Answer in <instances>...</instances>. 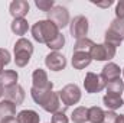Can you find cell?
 Segmentation results:
<instances>
[{
    "instance_id": "cell-1",
    "label": "cell",
    "mask_w": 124,
    "mask_h": 123,
    "mask_svg": "<svg viewBox=\"0 0 124 123\" xmlns=\"http://www.w3.org/2000/svg\"><path fill=\"white\" fill-rule=\"evenodd\" d=\"M61 32L56 28L55 23H52L51 20H39L32 26V36L36 42L39 44H49L51 41H54Z\"/></svg>"
},
{
    "instance_id": "cell-2",
    "label": "cell",
    "mask_w": 124,
    "mask_h": 123,
    "mask_svg": "<svg viewBox=\"0 0 124 123\" xmlns=\"http://www.w3.org/2000/svg\"><path fill=\"white\" fill-rule=\"evenodd\" d=\"M32 54H33V45L31 41H28L25 38H20L16 41V44H15V62L17 67H20V68L26 67L31 61Z\"/></svg>"
},
{
    "instance_id": "cell-3",
    "label": "cell",
    "mask_w": 124,
    "mask_h": 123,
    "mask_svg": "<svg viewBox=\"0 0 124 123\" xmlns=\"http://www.w3.org/2000/svg\"><path fill=\"white\" fill-rule=\"evenodd\" d=\"M58 96L62 103L66 107H69L72 104H77L81 100V90L77 84H66L63 88L58 91Z\"/></svg>"
},
{
    "instance_id": "cell-4",
    "label": "cell",
    "mask_w": 124,
    "mask_h": 123,
    "mask_svg": "<svg viewBox=\"0 0 124 123\" xmlns=\"http://www.w3.org/2000/svg\"><path fill=\"white\" fill-rule=\"evenodd\" d=\"M48 20L55 23L58 29H63L69 25V12L63 6H54V9L48 12Z\"/></svg>"
},
{
    "instance_id": "cell-5",
    "label": "cell",
    "mask_w": 124,
    "mask_h": 123,
    "mask_svg": "<svg viewBox=\"0 0 124 123\" xmlns=\"http://www.w3.org/2000/svg\"><path fill=\"white\" fill-rule=\"evenodd\" d=\"M116 49L111 45H105V44H95L93 49L90 51L91 58L95 61H110L116 57Z\"/></svg>"
},
{
    "instance_id": "cell-6",
    "label": "cell",
    "mask_w": 124,
    "mask_h": 123,
    "mask_svg": "<svg viewBox=\"0 0 124 123\" xmlns=\"http://www.w3.org/2000/svg\"><path fill=\"white\" fill-rule=\"evenodd\" d=\"M69 31L72 38H75L77 41L78 39H82V38H87V33H88V19L82 15L79 16H75L71 23H69Z\"/></svg>"
},
{
    "instance_id": "cell-7",
    "label": "cell",
    "mask_w": 124,
    "mask_h": 123,
    "mask_svg": "<svg viewBox=\"0 0 124 123\" xmlns=\"http://www.w3.org/2000/svg\"><path fill=\"white\" fill-rule=\"evenodd\" d=\"M107 86V81L102 78V75L100 74H94V72H87L85 80H84V88L85 91L93 94V93H100L104 90Z\"/></svg>"
},
{
    "instance_id": "cell-8",
    "label": "cell",
    "mask_w": 124,
    "mask_h": 123,
    "mask_svg": "<svg viewBox=\"0 0 124 123\" xmlns=\"http://www.w3.org/2000/svg\"><path fill=\"white\" fill-rule=\"evenodd\" d=\"M3 96H4V100L12 101L15 106L22 104V103L25 101V97H26L23 87L19 86V84H15V86H12V87L4 88V94H3Z\"/></svg>"
},
{
    "instance_id": "cell-9",
    "label": "cell",
    "mask_w": 124,
    "mask_h": 123,
    "mask_svg": "<svg viewBox=\"0 0 124 123\" xmlns=\"http://www.w3.org/2000/svg\"><path fill=\"white\" fill-rule=\"evenodd\" d=\"M45 64H46V67H48L51 71H62V70H65V67H66V58H65L62 54H59V52L52 51L51 54L46 55Z\"/></svg>"
},
{
    "instance_id": "cell-10",
    "label": "cell",
    "mask_w": 124,
    "mask_h": 123,
    "mask_svg": "<svg viewBox=\"0 0 124 123\" xmlns=\"http://www.w3.org/2000/svg\"><path fill=\"white\" fill-rule=\"evenodd\" d=\"M29 13V3L26 0H15L10 3V15L15 19H25Z\"/></svg>"
},
{
    "instance_id": "cell-11",
    "label": "cell",
    "mask_w": 124,
    "mask_h": 123,
    "mask_svg": "<svg viewBox=\"0 0 124 123\" xmlns=\"http://www.w3.org/2000/svg\"><path fill=\"white\" fill-rule=\"evenodd\" d=\"M32 83H33L32 87H35V88H46V87L52 86V83L48 80L46 71L42 70V68H36L33 71V74H32Z\"/></svg>"
},
{
    "instance_id": "cell-12",
    "label": "cell",
    "mask_w": 124,
    "mask_h": 123,
    "mask_svg": "<svg viewBox=\"0 0 124 123\" xmlns=\"http://www.w3.org/2000/svg\"><path fill=\"white\" fill-rule=\"evenodd\" d=\"M52 88H54V84L49 86V87H46V88H35V87H32L31 96H32V98H33V101L42 107L45 104V101L49 98V96L52 94Z\"/></svg>"
},
{
    "instance_id": "cell-13",
    "label": "cell",
    "mask_w": 124,
    "mask_h": 123,
    "mask_svg": "<svg viewBox=\"0 0 124 123\" xmlns=\"http://www.w3.org/2000/svg\"><path fill=\"white\" fill-rule=\"evenodd\" d=\"M120 74H121V70H120V67H118L117 64H114V62H108V64H105L104 68H102V72H101L102 78H104L107 83L120 78Z\"/></svg>"
},
{
    "instance_id": "cell-14",
    "label": "cell",
    "mask_w": 124,
    "mask_h": 123,
    "mask_svg": "<svg viewBox=\"0 0 124 123\" xmlns=\"http://www.w3.org/2000/svg\"><path fill=\"white\" fill-rule=\"evenodd\" d=\"M93 61L90 52H74L72 54V67L75 70H84Z\"/></svg>"
},
{
    "instance_id": "cell-15",
    "label": "cell",
    "mask_w": 124,
    "mask_h": 123,
    "mask_svg": "<svg viewBox=\"0 0 124 123\" xmlns=\"http://www.w3.org/2000/svg\"><path fill=\"white\" fill-rule=\"evenodd\" d=\"M102 103H104V106H105L108 110H111V112L120 109L124 104L121 96H114V94H105V96L102 97Z\"/></svg>"
},
{
    "instance_id": "cell-16",
    "label": "cell",
    "mask_w": 124,
    "mask_h": 123,
    "mask_svg": "<svg viewBox=\"0 0 124 123\" xmlns=\"http://www.w3.org/2000/svg\"><path fill=\"white\" fill-rule=\"evenodd\" d=\"M59 107H61V100H59V96H58V93L52 91V94L49 96V98L45 101V104L42 106V109L45 110V112H48V113H55V112H58L59 110Z\"/></svg>"
},
{
    "instance_id": "cell-17",
    "label": "cell",
    "mask_w": 124,
    "mask_h": 123,
    "mask_svg": "<svg viewBox=\"0 0 124 123\" xmlns=\"http://www.w3.org/2000/svg\"><path fill=\"white\" fill-rule=\"evenodd\" d=\"M19 123H39L40 122V116L35 112V110H22L17 113L16 116Z\"/></svg>"
},
{
    "instance_id": "cell-18",
    "label": "cell",
    "mask_w": 124,
    "mask_h": 123,
    "mask_svg": "<svg viewBox=\"0 0 124 123\" xmlns=\"http://www.w3.org/2000/svg\"><path fill=\"white\" fill-rule=\"evenodd\" d=\"M17 78H19V75L15 70H6L0 75V83L4 88H7V87H12V86L17 84Z\"/></svg>"
},
{
    "instance_id": "cell-19",
    "label": "cell",
    "mask_w": 124,
    "mask_h": 123,
    "mask_svg": "<svg viewBox=\"0 0 124 123\" xmlns=\"http://www.w3.org/2000/svg\"><path fill=\"white\" fill-rule=\"evenodd\" d=\"M15 114H16V106L9 100H1L0 101V119L13 117Z\"/></svg>"
},
{
    "instance_id": "cell-20",
    "label": "cell",
    "mask_w": 124,
    "mask_h": 123,
    "mask_svg": "<svg viewBox=\"0 0 124 123\" xmlns=\"http://www.w3.org/2000/svg\"><path fill=\"white\" fill-rule=\"evenodd\" d=\"M71 120L74 123H85L88 122V109L84 106H79L77 109H74L72 114H71Z\"/></svg>"
},
{
    "instance_id": "cell-21",
    "label": "cell",
    "mask_w": 124,
    "mask_h": 123,
    "mask_svg": "<svg viewBox=\"0 0 124 123\" xmlns=\"http://www.w3.org/2000/svg\"><path fill=\"white\" fill-rule=\"evenodd\" d=\"M10 29H12L13 33L22 36V35H25V33L28 32V29H29L28 20H26V19H13V22H12V25H10Z\"/></svg>"
},
{
    "instance_id": "cell-22",
    "label": "cell",
    "mask_w": 124,
    "mask_h": 123,
    "mask_svg": "<svg viewBox=\"0 0 124 123\" xmlns=\"http://www.w3.org/2000/svg\"><path fill=\"white\" fill-rule=\"evenodd\" d=\"M107 88V94H114V96H121V93L124 90V81L121 78H117V80H113L110 83H107L105 86Z\"/></svg>"
},
{
    "instance_id": "cell-23",
    "label": "cell",
    "mask_w": 124,
    "mask_h": 123,
    "mask_svg": "<svg viewBox=\"0 0 124 123\" xmlns=\"http://www.w3.org/2000/svg\"><path fill=\"white\" fill-rule=\"evenodd\" d=\"M123 39L124 38H121L120 35H117L116 32L110 31V29H107L105 35H104V44H105V45H111V46H114V48L120 46L121 42H123Z\"/></svg>"
},
{
    "instance_id": "cell-24",
    "label": "cell",
    "mask_w": 124,
    "mask_h": 123,
    "mask_svg": "<svg viewBox=\"0 0 124 123\" xmlns=\"http://www.w3.org/2000/svg\"><path fill=\"white\" fill-rule=\"evenodd\" d=\"M95 45L91 39L88 38H82V39H78L74 45V52H90L93 49V46Z\"/></svg>"
},
{
    "instance_id": "cell-25",
    "label": "cell",
    "mask_w": 124,
    "mask_h": 123,
    "mask_svg": "<svg viewBox=\"0 0 124 123\" xmlns=\"http://www.w3.org/2000/svg\"><path fill=\"white\" fill-rule=\"evenodd\" d=\"M104 119V110L101 107L93 106L88 109V122L91 123H101Z\"/></svg>"
},
{
    "instance_id": "cell-26",
    "label": "cell",
    "mask_w": 124,
    "mask_h": 123,
    "mask_svg": "<svg viewBox=\"0 0 124 123\" xmlns=\"http://www.w3.org/2000/svg\"><path fill=\"white\" fill-rule=\"evenodd\" d=\"M110 31L116 32L117 35H120L121 38H124V20L123 19H114L113 22H111V25H110V28H108Z\"/></svg>"
},
{
    "instance_id": "cell-27",
    "label": "cell",
    "mask_w": 124,
    "mask_h": 123,
    "mask_svg": "<svg viewBox=\"0 0 124 123\" xmlns=\"http://www.w3.org/2000/svg\"><path fill=\"white\" fill-rule=\"evenodd\" d=\"M48 45V48L49 49H52V51H55V52H58V49H61L62 46L65 45V36L62 35V33H59L54 41H51L49 44H46Z\"/></svg>"
},
{
    "instance_id": "cell-28",
    "label": "cell",
    "mask_w": 124,
    "mask_h": 123,
    "mask_svg": "<svg viewBox=\"0 0 124 123\" xmlns=\"http://www.w3.org/2000/svg\"><path fill=\"white\" fill-rule=\"evenodd\" d=\"M35 4H36L38 9H40L42 12H46V13L51 12V10L54 9V6H55L54 0H36Z\"/></svg>"
},
{
    "instance_id": "cell-29",
    "label": "cell",
    "mask_w": 124,
    "mask_h": 123,
    "mask_svg": "<svg viewBox=\"0 0 124 123\" xmlns=\"http://www.w3.org/2000/svg\"><path fill=\"white\" fill-rule=\"evenodd\" d=\"M51 123H68V117H66V114H65L63 112L58 110V112H55V113L52 114Z\"/></svg>"
},
{
    "instance_id": "cell-30",
    "label": "cell",
    "mask_w": 124,
    "mask_h": 123,
    "mask_svg": "<svg viewBox=\"0 0 124 123\" xmlns=\"http://www.w3.org/2000/svg\"><path fill=\"white\" fill-rule=\"evenodd\" d=\"M117 117H118V114H117L116 112L107 110V112H104V119H102L101 123H116Z\"/></svg>"
},
{
    "instance_id": "cell-31",
    "label": "cell",
    "mask_w": 124,
    "mask_h": 123,
    "mask_svg": "<svg viewBox=\"0 0 124 123\" xmlns=\"http://www.w3.org/2000/svg\"><path fill=\"white\" fill-rule=\"evenodd\" d=\"M10 62V52L4 48H0V65H7Z\"/></svg>"
},
{
    "instance_id": "cell-32",
    "label": "cell",
    "mask_w": 124,
    "mask_h": 123,
    "mask_svg": "<svg viewBox=\"0 0 124 123\" xmlns=\"http://www.w3.org/2000/svg\"><path fill=\"white\" fill-rule=\"evenodd\" d=\"M116 15H117V19L124 20V0H120L116 4Z\"/></svg>"
},
{
    "instance_id": "cell-33",
    "label": "cell",
    "mask_w": 124,
    "mask_h": 123,
    "mask_svg": "<svg viewBox=\"0 0 124 123\" xmlns=\"http://www.w3.org/2000/svg\"><path fill=\"white\" fill-rule=\"evenodd\" d=\"M94 4H97V6H100V7H110V6L113 4V0H107V1H102V3H94Z\"/></svg>"
},
{
    "instance_id": "cell-34",
    "label": "cell",
    "mask_w": 124,
    "mask_h": 123,
    "mask_svg": "<svg viewBox=\"0 0 124 123\" xmlns=\"http://www.w3.org/2000/svg\"><path fill=\"white\" fill-rule=\"evenodd\" d=\"M0 123H19L17 122V119L13 116V117H6V119H1V122Z\"/></svg>"
},
{
    "instance_id": "cell-35",
    "label": "cell",
    "mask_w": 124,
    "mask_h": 123,
    "mask_svg": "<svg viewBox=\"0 0 124 123\" xmlns=\"http://www.w3.org/2000/svg\"><path fill=\"white\" fill-rule=\"evenodd\" d=\"M116 123H124V114H118V117H117Z\"/></svg>"
},
{
    "instance_id": "cell-36",
    "label": "cell",
    "mask_w": 124,
    "mask_h": 123,
    "mask_svg": "<svg viewBox=\"0 0 124 123\" xmlns=\"http://www.w3.org/2000/svg\"><path fill=\"white\" fill-rule=\"evenodd\" d=\"M3 94H4V87L1 86V83H0V98L3 97Z\"/></svg>"
},
{
    "instance_id": "cell-37",
    "label": "cell",
    "mask_w": 124,
    "mask_h": 123,
    "mask_svg": "<svg viewBox=\"0 0 124 123\" xmlns=\"http://www.w3.org/2000/svg\"><path fill=\"white\" fill-rule=\"evenodd\" d=\"M123 75H124V68H123Z\"/></svg>"
}]
</instances>
